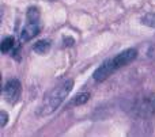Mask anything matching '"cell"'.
Here are the masks:
<instances>
[{
    "mask_svg": "<svg viewBox=\"0 0 155 137\" xmlns=\"http://www.w3.org/2000/svg\"><path fill=\"white\" fill-rule=\"evenodd\" d=\"M72 87H74V80H65L61 84L56 86L54 88H52L44 97L41 105L38 106V110H37L38 116L46 117L49 114L54 113L60 107V105L65 100V98L70 95Z\"/></svg>",
    "mask_w": 155,
    "mask_h": 137,
    "instance_id": "obj_1",
    "label": "cell"
},
{
    "mask_svg": "<svg viewBox=\"0 0 155 137\" xmlns=\"http://www.w3.org/2000/svg\"><path fill=\"white\" fill-rule=\"evenodd\" d=\"M131 113L137 118H151L155 116V92L142 94L135 98L131 105Z\"/></svg>",
    "mask_w": 155,
    "mask_h": 137,
    "instance_id": "obj_2",
    "label": "cell"
},
{
    "mask_svg": "<svg viewBox=\"0 0 155 137\" xmlns=\"http://www.w3.org/2000/svg\"><path fill=\"white\" fill-rule=\"evenodd\" d=\"M21 91L22 87L18 79H10L3 87V97L8 103L14 105V103L18 102L19 97H21Z\"/></svg>",
    "mask_w": 155,
    "mask_h": 137,
    "instance_id": "obj_3",
    "label": "cell"
},
{
    "mask_svg": "<svg viewBox=\"0 0 155 137\" xmlns=\"http://www.w3.org/2000/svg\"><path fill=\"white\" fill-rule=\"evenodd\" d=\"M116 71H117V68H116L114 62H113V59L105 60V61L95 69V72L93 73V78L95 81L101 83V81L106 80L113 72H116Z\"/></svg>",
    "mask_w": 155,
    "mask_h": 137,
    "instance_id": "obj_4",
    "label": "cell"
},
{
    "mask_svg": "<svg viewBox=\"0 0 155 137\" xmlns=\"http://www.w3.org/2000/svg\"><path fill=\"white\" fill-rule=\"evenodd\" d=\"M137 57V50L134 48L131 49H125L121 53H118L116 57H113V62H114L116 68L120 69V68L125 67V65L131 64L132 61H135V59Z\"/></svg>",
    "mask_w": 155,
    "mask_h": 137,
    "instance_id": "obj_5",
    "label": "cell"
},
{
    "mask_svg": "<svg viewBox=\"0 0 155 137\" xmlns=\"http://www.w3.org/2000/svg\"><path fill=\"white\" fill-rule=\"evenodd\" d=\"M40 33V23L34 21H27L26 24L23 26V29L21 30V34H19V41L22 43L30 41L31 38H34L35 35Z\"/></svg>",
    "mask_w": 155,
    "mask_h": 137,
    "instance_id": "obj_6",
    "label": "cell"
},
{
    "mask_svg": "<svg viewBox=\"0 0 155 137\" xmlns=\"http://www.w3.org/2000/svg\"><path fill=\"white\" fill-rule=\"evenodd\" d=\"M49 49H51V43H49V41H46V40L38 41V42H35L34 46H33V50H34L35 53H38V54L48 53Z\"/></svg>",
    "mask_w": 155,
    "mask_h": 137,
    "instance_id": "obj_7",
    "label": "cell"
},
{
    "mask_svg": "<svg viewBox=\"0 0 155 137\" xmlns=\"http://www.w3.org/2000/svg\"><path fill=\"white\" fill-rule=\"evenodd\" d=\"M90 99V94L88 92H80L78 94L75 98H72L68 106H80V105H84L86 102H88Z\"/></svg>",
    "mask_w": 155,
    "mask_h": 137,
    "instance_id": "obj_8",
    "label": "cell"
},
{
    "mask_svg": "<svg viewBox=\"0 0 155 137\" xmlns=\"http://www.w3.org/2000/svg\"><path fill=\"white\" fill-rule=\"evenodd\" d=\"M15 48V38L14 37H7L3 40L2 42V53L3 54H7L11 53V50Z\"/></svg>",
    "mask_w": 155,
    "mask_h": 137,
    "instance_id": "obj_9",
    "label": "cell"
},
{
    "mask_svg": "<svg viewBox=\"0 0 155 137\" xmlns=\"http://www.w3.org/2000/svg\"><path fill=\"white\" fill-rule=\"evenodd\" d=\"M27 21H34V22L40 21V11H38L37 7H30L27 10Z\"/></svg>",
    "mask_w": 155,
    "mask_h": 137,
    "instance_id": "obj_10",
    "label": "cell"
},
{
    "mask_svg": "<svg viewBox=\"0 0 155 137\" xmlns=\"http://www.w3.org/2000/svg\"><path fill=\"white\" fill-rule=\"evenodd\" d=\"M143 24H146V26L148 27H154L155 29V12H151V14H147V15L143 16L142 19Z\"/></svg>",
    "mask_w": 155,
    "mask_h": 137,
    "instance_id": "obj_11",
    "label": "cell"
},
{
    "mask_svg": "<svg viewBox=\"0 0 155 137\" xmlns=\"http://www.w3.org/2000/svg\"><path fill=\"white\" fill-rule=\"evenodd\" d=\"M0 119H2L0 125H2V128H4L5 124H7V121H8V116H7V113H5V111H2V113H0Z\"/></svg>",
    "mask_w": 155,
    "mask_h": 137,
    "instance_id": "obj_12",
    "label": "cell"
}]
</instances>
